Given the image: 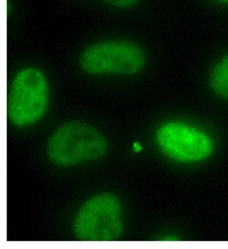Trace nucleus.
I'll return each instance as SVG.
<instances>
[{"mask_svg": "<svg viewBox=\"0 0 228 249\" xmlns=\"http://www.w3.org/2000/svg\"><path fill=\"white\" fill-rule=\"evenodd\" d=\"M49 86L42 71L25 68L15 76L8 95V118L17 127L35 124L47 111Z\"/></svg>", "mask_w": 228, "mask_h": 249, "instance_id": "7ed1b4c3", "label": "nucleus"}, {"mask_svg": "<svg viewBox=\"0 0 228 249\" xmlns=\"http://www.w3.org/2000/svg\"><path fill=\"white\" fill-rule=\"evenodd\" d=\"M146 53L129 41H103L82 51L79 64L91 75H133L146 66Z\"/></svg>", "mask_w": 228, "mask_h": 249, "instance_id": "20e7f679", "label": "nucleus"}, {"mask_svg": "<svg viewBox=\"0 0 228 249\" xmlns=\"http://www.w3.org/2000/svg\"><path fill=\"white\" fill-rule=\"evenodd\" d=\"M209 84L217 95L228 99V54L213 66L210 72Z\"/></svg>", "mask_w": 228, "mask_h": 249, "instance_id": "423d86ee", "label": "nucleus"}, {"mask_svg": "<svg viewBox=\"0 0 228 249\" xmlns=\"http://www.w3.org/2000/svg\"><path fill=\"white\" fill-rule=\"evenodd\" d=\"M105 1L111 3L112 6L120 7V8H127V7L136 5L139 0H105Z\"/></svg>", "mask_w": 228, "mask_h": 249, "instance_id": "0eeeda50", "label": "nucleus"}, {"mask_svg": "<svg viewBox=\"0 0 228 249\" xmlns=\"http://www.w3.org/2000/svg\"><path fill=\"white\" fill-rule=\"evenodd\" d=\"M220 2H228V0H218Z\"/></svg>", "mask_w": 228, "mask_h": 249, "instance_id": "6e6552de", "label": "nucleus"}, {"mask_svg": "<svg viewBox=\"0 0 228 249\" xmlns=\"http://www.w3.org/2000/svg\"><path fill=\"white\" fill-rule=\"evenodd\" d=\"M74 232L85 243H112L121 237V203L111 193L98 194L78 211L74 221Z\"/></svg>", "mask_w": 228, "mask_h": 249, "instance_id": "f03ea898", "label": "nucleus"}, {"mask_svg": "<svg viewBox=\"0 0 228 249\" xmlns=\"http://www.w3.org/2000/svg\"><path fill=\"white\" fill-rule=\"evenodd\" d=\"M156 142L163 153L183 163L205 160L213 151V143L208 135L182 123L172 122L161 126Z\"/></svg>", "mask_w": 228, "mask_h": 249, "instance_id": "39448f33", "label": "nucleus"}, {"mask_svg": "<svg viewBox=\"0 0 228 249\" xmlns=\"http://www.w3.org/2000/svg\"><path fill=\"white\" fill-rule=\"evenodd\" d=\"M108 142L92 124L70 122L61 124L51 135L47 153L49 160L59 167H70L103 158Z\"/></svg>", "mask_w": 228, "mask_h": 249, "instance_id": "f257e3e1", "label": "nucleus"}]
</instances>
